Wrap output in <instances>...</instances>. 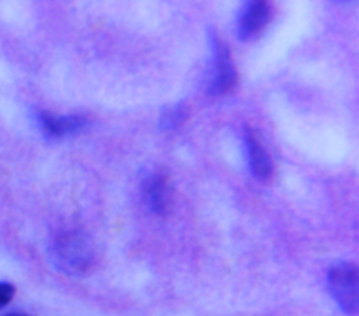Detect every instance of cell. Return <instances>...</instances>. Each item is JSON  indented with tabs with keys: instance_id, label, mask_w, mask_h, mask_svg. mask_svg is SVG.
Masks as SVG:
<instances>
[{
	"instance_id": "cell-7",
	"label": "cell",
	"mask_w": 359,
	"mask_h": 316,
	"mask_svg": "<svg viewBox=\"0 0 359 316\" xmlns=\"http://www.w3.org/2000/svg\"><path fill=\"white\" fill-rule=\"evenodd\" d=\"M243 147L248 163L250 173L257 180H266L272 174V162L264 147L257 142L250 131H244Z\"/></svg>"
},
{
	"instance_id": "cell-9",
	"label": "cell",
	"mask_w": 359,
	"mask_h": 316,
	"mask_svg": "<svg viewBox=\"0 0 359 316\" xmlns=\"http://www.w3.org/2000/svg\"><path fill=\"white\" fill-rule=\"evenodd\" d=\"M14 296V287L8 282H0V309L4 308Z\"/></svg>"
},
{
	"instance_id": "cell-6",
	"label": "cell",
	"mask_w": 359,
	"mask_h": 316,
	"mask_svg": "<svg viewBox=\"0 0 359 316\" xmlns=\"http://www.w3.org/2000/svg\"><path fill=\"white\" fill-rule=\"evenodd\" d=\"M143 201L153 213H163L168 204L167 180L160 173H149L140 184Z\"/></svg>"
},
{
	"instance_id": "cell-2",
	"label": "cell",
	"mask_w": 359,
	"mask_h": 316,
	"mask_svg": "<svg viewBox=\"0 0 359 316\" xmlns=\"http://www.w3.org/2000/svg\"><path fill=\"white\" fill-rule=\"evenodd\" d=\"M208 44L210 51L208 72V93L220 96L227 93L236 83V70L227 46L217 37L215 29L208 31Z\"/></svg>"
},
{
	"instance_id": "cell-1",
	"label": "cell",
	"mask_w": 359,
	"mask_h": 316,
	"mask_svg": "<svg viewBox=\"0 0 359 316\" xmlns=\"http://www.w3.org/2000/svg\"><path fill=\"white\" fill-rule=\"evenodd\" d=\"M50 260L62 272L73 277L86 274L94 261V247L90 237L80 230H66L50 244Z\"/></svg>"
},
{
	"instance_id": "cell-8",
	"label": "cell",
	"mask_w": 359,
	"mask_h": 316,
	"mask_svg": "<svg viewBox=\"0 0 359 316\" xmlns=\"http://www.w3.org/2000/svg\"><path fill=\"white\" fill-rule=\"evenodd\" d=\"M188 117V108L187 105H184L182 103H177L174 105L165 107L161 114H160V119H158V126L163 131H174L178 126H181L185 119Z\"/></svg>"
},
{
	"instance_id": "cell-3",
	"label": "cell",
	"mask_w": 359,
	"mask_h": 316,
	"mask_svg": "<svg viewBox=\"0 0 359 316\" xmlns=\"http://www.w3.org/2000/svg\"><path fill=\"white\" fill-rule=\"evenodd\" d=\"M328 291L345 313H355L359 305V274L353 263L341 261L334 264L327 274Z\"/></svg>"
},
{
	"instance_id": "cell-4",
	"label": "cell",
	"mask_w": 359,
	"mask_h": 316,
	"mask_svg": "<svg viewBox=\"0 0 359 316\" xmlns=\"http://www.w3.org/2000/svg\"><path fill=\"white\" fill-rule=\"evenodd\" d=\"M271 15L269 6L265 1H245L236 20V32L241 41H247L255 37L268 22Z\"/></svg>"
},
{
	"instance_id": "cell-5",
	"label": "cell",
	"mask_w": 359,
	"mask_h": 316,
	"mask_svg": "<svg viewBox=\"0 0 359 316\" xmlns=\"http://www.w3.org/2000/svg\"><path fill=\"white\" fill-rule=\"evenodd\" d=\"M35 122L41 132L50 139L74 135L87 126V119L80 115H53L46 111H36Z\"/></svg>"
},
{
	"instance_id": "cell-10",
	"label": "cell",
	"mask_w": 359,
	"mask_h": 316,
	"mask_svg": "<svg viewBox=\"0 0 359 316\" xmlns=\"http://www.w3.org/2000/svg\"><path fill=\"white\" fill-rule=\"evenodd\" d=\"M4 316H27V315H21V313H8V315H4Z\"/></svg>"
}]
</instances>
